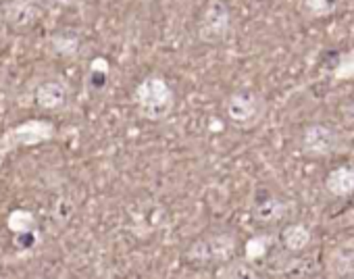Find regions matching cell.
Wrapping results in <instances>:
<instances>
[{
  "label": "cell",
  "mask_w": 354,
  "mask_h": 279,
  "mask_svg": "<svg viewBox=\"0 0 354 279\" xmlns=\"http://www.w3.org/2000/svg\"><path fill=\"white\" fill-rule=\"evenodd\" d=\"M133 104L142 119L158 123L165 121L175 108V92L160 75L144 77L133 90Z\"/></svg>",
  "instance_id": "6da1fadb"
},
{
  "label": "cell",
  "mask_w": 354,
  "mask_h": 279,
  "mask_svg": "<svg viewBox=\"0 0 354 279\" xmlns=\"http://www.w3.org/2000/svg\"><path fill=\"white\" fill-rule=\"evenodd\" d=\"M225 119L238 131H250L263 123L267 115V100L254 88H240L225 98Z\"/></svg>",
  "instance_id": "7a4b0ae2"
},
{
  "label": "cell",
  "mask_w": 354,
  "mask_h": 279,
  "mask_svg": "<svg viewBox=\"0 0 354 279\" xmlns=\"http://www.w3.org/2000/svg\"><path fill=\"white\" fill-rule=\"evenodd\" d=\"M55 135H57L55 123L44 121V119H30L26 123H19V125L7 129L3 135H0V167H3L7 157L11 153H15L17 148L50 142Z\"/></svg>",
  "instance_id": "3957f363"
},
{
  "label": "cell",
  "mask_w": 354,
  "mask_h": 279,
  "mask_svg": "<svg viewBox=\"0 0 354 279\" xmlns=\"http://www.w3.org/2000/svg\"><path fill=\"white\" fill-rule=\"evenodd\" d=\"M238 238L234 233H211L198 238L186 252V258L196 264H225L236 256Z\"/></svg>",
  "instance_id": "277c9868"
},
{
  "label": "cell",
  "mask_w": 354,
  "mask_h": 279,
  "mask_svg": "<svg viewBox=\"0 0 354 279\" xmlns=\"http://www.w3.org/2000/svg\"><path fill=\"white\" fill-rule=\"evenodd\" d=\"M342 133L325 123H313L302 129L300 135V151L308 159H325L337 155L342 151Z\"/></svg>",
  "instance_id": "5b68a950"
},
{
  "label": "cell",
  "mask_w": 354,
  "mask_h": 279,
  "mask_svg": "<svg viewBox=\"0 0 354 279\" xmlns=\"http://www.w3.org/2000/svg\"><path fill=\"white\" fill-rule=\"evenodd\" d=\"M232 30V13L225 0H211L207 5L201 23H198V38L205 44H219L230 36Z\"/></svg>",
  "instance_id": "8992f818"
},
{
  "label": "cell",
  "mask_w": 354,
  "mask_h": 279,
  "mask_svg": "<svg viewBox=\"0 0 354 279\" xmlns=\"http://www.w3.org/2000/svg\"><path fill=\"white\" fill-rule=\"evenodd\" d=\"M0 7H3V15L9 30L17 34L32 32L44 17L42 0H7Z\"/></svg>",
  "instance_id": "52a82bcc"
},
{
  "label": "cell",
  "mask_w": 354,
  "mask_h": 279,
  "mask_svg": "<svg viewBox=\"0 0 354 279\" xmlns=\"http://www.w3.org/2000/svg\"><path fill=\"white\" fill-rule=\"evenodd\" d=\"M69 84L63 77L50 75L38 81V86L32 92V98L36 102L38 108L46 110V113H57L61 108H65L69 104Z\"/></svg>",
  "instance_id": "ba28073f"
},
{
  "label": "cell",
  "mask_w": 354,
  "mask_h": 279,
  "mask_svg": "<svg viewBox=\"0 0 354 279\" xmlns=\"http://www.w3.org/2000/svg\"><path fill=\"white\" fill-rule=\"evenodd\" d=\"M250 213H252L254 221L265 223V225H273V223H279L281 219H286L290 215V202L267 192V190H263L254 196Z\"/></svg>",
  "instance_id": "9c48e42d"
},
{
  "label": "cell",
  "mask_w": 354,
  "mask_h": 279,
  "mask_svg": "<svg viewBox=\"0 0 354 279\" xmlns=\"http://www.w3.org/2000/svg\"><path fill=\"white\" fill-rule=\"evenodd\" d=\"M325 188L335 198H348L354 194V165H339L325 177Z\"/></svg>",
  "instance_id": "30bf717a"
},
{
  "label": "cell",
  "mask_w": 354,
  "mask_h": 279,
  "mask_svg": "<svg viewBox=\"0 0 354 279\" xmlns=\"http://www.w3.org/2000/svg\"><path fill=\"white\" fill-rule=\"evenodd\" d=\"M279 244H281L283 250H288L292 254H300V252H304L313 244V233L302 223H290V225H286L281 229Z\"/></svg>",
  "instance_id": "8fae6325"
},
{
  "label": "cell",
  "mask_w": 354,
  "mask_h": 279,
  "mask_svg": "<svg viewBox=\"0 0 354 279\" xmlns=\"http://www.w3.org/2000/svg\"><path fill=\"white\" fill-rule=\"evenodd\" d=\"M46 46H48V50H50L55 57L73 59V57H77V52H80L82 40H80V34L73 32V30H59V32L50 34Z\"/></svg>",
  "instance_id": "7c38bea8"
},
{
  "label": "cell",
  "mask_w": 354,
  "mask_h": 279,
  "mask_svg": "<svg viewBox=\"0 0 354 279\" xmlns=\"http://www.w3.org/2000/svg\"><path fill=\"white\" fill-rule=\"evenodd\" d=\"M344 0H298V13L304 19H325L342 9Z\"/></svg>",
  "instance_id": "4fadbf2b"
},
{
  "label": "cell",
  "mask_w": 354,
  "mask_h": 279,
  "mask_svg": "<svg viewBox=\"0 0 354 279\" xmlns=\"http://www.w3.org/2000/svg\"><path fill=\"white\" fill-rule=\"evenodd\" d=\"M9 229L15 233V242L19 240H36L38 229H36V219L30 211L26 209H15L9 219H7Z\"/></svg>",
  "instance_id": "5bb4252c"
},
{
  "label": "cell",
  "mask_w": 354,
  "mask_h": 279,
  "mask_svg": "<svg viewBox=\"0 0 354 279\" xmlns=\"http://www.w3.org/2000/svg\"><path fill=\"white\" fill-rule=\"evenodd\" d=\"M331 79H354V48L335 57L333 67L329 69Z\"/></svg>",
  "instance_id": "9a60e30c"
},
{
  "label": "cell",
  "mask_w": 354,
  "mask_h": 279,
  "mask_svg": "<svg viewBox=\"0 0 354 279\" xmlns=\"http://www.w3.org/2000/svg\"><path fill=\"white\" fill-rule=\"evenodd\" d=\"M86 81H88V88L92 92H102L106 88V81H109V63L104 59L92 61Z\"/></svg>",
  "instance_id": "2e32d148"
},
{
  "label": "cell",
  "mask_w": 354,
  "mask_h": 279,
  "mask_svg": "<svg viewBox=\"0 0 354 279\" xmlns=\"http://www.w3.org/2000/svg\"><path fill=\"white\" fill-rule=\"evenodd\" d=\"M246 262H248V258H246V260H234V258H232L230 262H225L221 275H223V277H252L254 271H252Z\"/></svg>",
  "instance_id": "e0dca14e"
},
{
  "label": "cell",
  "mask_w": 354,
  "mask_h": 279,
  "mask_svg": "<svg viewBox=\"0 0 354 279\" xmlns=\"http://www.w3.org/2000/svg\"><path fill=\"white\" fill-rule=\"evenodd\" d=\"M267 238H254L246 244V258L248 262L250 260H257V258H263L267 254Z\"/></svg>",
  "instance_id": "ac0fdd59"
},
{
  "label": "cell",
  "mask_w": 354,
  "mask_h": 279,
  "mask_svg": "<svg viewBox=\"0 0 354 279\" xmlns=\"http://www.w3.org/2000/svg\"><path fill=\"white\" fill-rule=\"evenodd\" d=\"M339 113H342V119H344L346 123H354V100L344 102L342 108H339Z\"/></svg>",
  "instance_id": "d6986e66"
},
{
  "label": "cell",
  "mask_w": 354,
  "mask_h": 279,
  "mask_svg": "<svg viewBox=\"0 0 354 279\" xmlns=\"http://www.w3.org/2000/svg\"><path fill=\"white\" fill-rule=\"evenodd\" d=\"M7 21H5V15H3V7H0V40L5 38V32H7Z\"/></svg>",
  "instance_id": "ffe728a7"
}]
</instances>
